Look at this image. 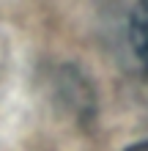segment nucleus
<instances>
[{"mask_svg": "<svg viewBox=\"0 0 148 151\" xmlns=\"http://www.w3.org/2000/svg\"><path fill=\"white\" fill-rule=\"evenodd\" d=\"M129 39H132L134 55L148 69V0H140L134 6L132 19H129Z\"/></svg>", "mask_w": 148, "mask_h": 151, "instance_id": "obj_1", "label": "nucleus"}, {"mask_svg": "<svg viewBox=\"0 0 148 151\" xmlns=\"http://www.w3.org/2000/svg\"><path fill=\"white\" fill-rule=\"evenodd\" d=\"M126 151H148V143H137V146H129Z\"/></svg>", "mask_w": 148, "mask_h": 151, "instance_id": "obj_2", "label": "nucleus"}]
</instances>
